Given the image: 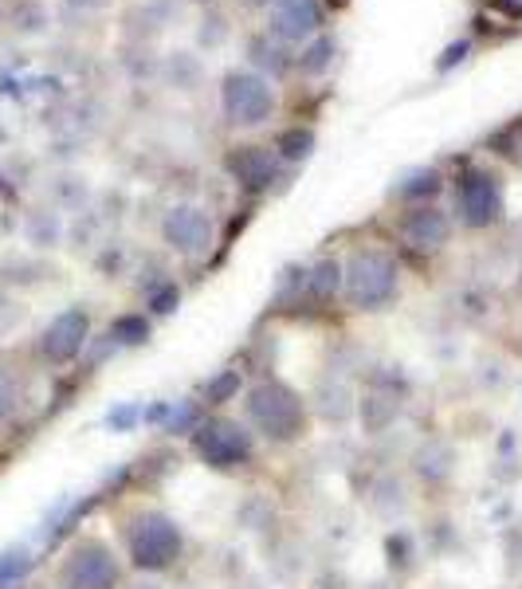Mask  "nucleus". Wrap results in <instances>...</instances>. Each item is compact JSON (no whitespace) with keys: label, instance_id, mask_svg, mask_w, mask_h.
<instances>
[{"label":"nucleus","instance_id":"nucleus-29","mask_svg":"<svg viewBox=\"0 0 522 589\" xmlns=\"http://www.w3.org/2000/svg\"><path fill=\"white\" fill-rule=\"evenodd\" d=\"M467 47H472V44H467V39H459V44H452V47H447V56L440 59V67H452V64H456V59H464V56H467Z\"/></svg>","mask_w":522,"mask_h":589},{"label":"nucleus","instance_id":"nucleus-21","mask_svg":"<svg viewBox=\"0 0 522 589\" xmlns=\"http://www.w3.org/2000/svg\"><path fill=\"white\" fill-rule=\"evenodd\" d=\"M373 511H382V514H389V519H397V514L409 507V499H405V487H401V479H382L377 484V491H373Z\"/></svg>","mask_w":522,"mask_h":589},{"label":"nucleus","instance_id":"nucleus-2","mask_svg":"<svg viewBox=\"0 0 522 589\" xmlns=\"http://www.w3.org/2000/svg\"><path fill=\"white\" fill-rule=\"evenodd\" d=\"M342 287L345 299L358 310H377L397 295V263L393 256L377 252V248H362L345 260L342 268Z\"/></svg>","mask_w":522,"mask_h":589},{"label":"nucleus","instance_id":"nucleus-4","mask_svg":"<svg viewBox=\"0 0 522 589\" xmlns=\"http://www.w3.org/2000/svg\"><path fill=\"white\" fill-rule=\"evenodd\" d=\"M181 546H185L181 526L161 511L141 514L130 531V558L138 570H149V574L169 570V566L181 558Z\"/></svg>","mask_w":522,"mask_h":589},{"label":"nucleus","instance_id":"nucleus-18","mask_svg":"<svg viewBox=\"0 0 522 589\" xmlns=\"http://www.w3.org/2000/svg\"><path fill=\"white\" fill-rule=\"evenodd\" d=\"M248 56H252V64L260 67V71H271V76H283V71L291 67L283 44L280 39H271V36H256L252 44H248Z\"/></svg>","mask_w":522,"mask_h":589},{"label":"nucleus","instance_id":"nucleus-3","mask_svg":"<svg viewBox=\"0 0 522 589\" xmlns=\"http://www.w3.org/2000/svg\"><path fill=\"white\" fill-rule=\"evenodd\" d=\"M193 449L208 468L228 472L248 464L256 444H252V432L243 429L240 421H232V417H208V421H201L193 429Z\"/></svg>","mask_w":522,"mask_h":589},{"label":"nucleus","instance_id":"nucleus-23","mask_svg":"<svg viewBox=\"0 0 522 589\" xmlns=\"http://www.w3.org/2000/svg\"><path fill=\"white\" fill-rule=\"evenodd\" d=\"M196 76H201V64H196L193 56H185V52H178V56L169 59V79L181 87V91H189V87H196Z\"/></svg>","mask_w":522,"mask_h":589},{"label":"nucleus","instance_id":"nucleus-20","mask_svg":"<svg viewBox=\"0 0 522 589\" xmlns=\"http://www.w3.org/2000/svg\"><path fill=\"white\" fill-rule=\"evenodd\" d=\"M146 338H149V318L146 315H118L111 322L114 347H141Z\"/></svg>","mask_w":522,"mask_h":589},{"label":"nucleus","instance_id":"nucleus-6","mask_svg":"<svg viewBox=\"0 0 522 589\" xmlns=\"http://www.w3.org/2000/svg\"><path fill=\"white\" fill-rule=\"evenodd\" d=\"M220 103L236 126H263L275 111V91L256 71H228L220 87Z\"/></svg>","mask_w":522,"mask_h":589},{"label":"nucleus","instance_id":"nucleus-19","mask_svg":"<svg viewBox=\"0 0 522 589\" xmlns=\"http://www.w3.org/2000/svg\"><path fill=\"white\" fill-rule=\"evenodd\" d=\"M334 56H338L334 39H330V36H315L307 47H303V56H298V71H303V76H322V71L334 64Z\"/></svg>","mask_w":522,"mask_h":589},{"label":"nucleus","instance_id":"nucleus-22","mask_svg":"<svg viewBox=\"0 0 522 589\" xmlns=\"http://www.w3.org/2000/svg\"><path fill=\"white\" fill-rule=\"evenodd\" d=\"M310 150H315V134L303 131V126L283 131L280 138H275V154H280L283 161H303V158H310Z\"/></svg>","mask_w":522,"mask_h":589},{"label":"nucleus","instance_id":"nucleus-10","mask_svg":"<svg viewBox=\"0 0 522 589\" xmlns=\"http://www.w3.org/2000/svg\"><path fill=\"white\" fill-rule=\"evenodd\" d=\"M322 24V9L318 0H275L271 4V32L283 39V44H298V39H310Z\"/></svg>","mask_w":522,"mask_h":589},{"label":"nucleus","instance_id":"nucleus-17","mask_svg":"<svg viewBox=\"0 0 522 589\" xmlns=\"http://www.w3.org/2000/svg\"><path fill=\"white\" fill-rule=\"evenodd\" d=\"M307 291L315 295L318 303H330L342 291V263L338 260H322V263H315L310 268V275H307Z\"/></svg>","mask_w":522,"mask_h":589},{"label":"nucleus","instance_id":"nucleus-32","mask_svg":"<svg viewBox=\"0 0 522 589\" xmlns=\"http://www.w3.org/2000/svg\"><path fill=\"white\" fill-rule=\"evenodd\" d=\"M134 589H161V586H154V581H141V586H134Z\"/></svg>","mask_w":522,"mask_h":589},{"label":"nucleus","instance_id":"nucleus-14","mask_svg":"<svg viewBox=\"0 0 522 589\" xmlns=\"http://www.w3.org/2000/svg\"><path fill=\"white\" fill-rule=\"evenodd\" d=\"M412 464H417L420 479H429V484H440V479L452 476L456 452H452V444H444V440H429V444H420V449H417Z\"/></svg>","mask_w":522,"mask_h":589},{"label":"nucleus","instance_id":"nucleus-28","mask_svg":"<svg viewBox=\"0 0 522 589\" xmlns=\"http://www.w3.org/2000/svg\"><path fill=\"white\" fill-rule=\"evenodd\" d=\"M178 287H166V291H158V295H154V310H158V315H169V310L178 307Z\"/></svg>","mask_w":522,"mask_h":589},{"label":"nucleus","instance_id":"nucleus-1","mask_svg":"<svg viewBox=\"0 0 522 589\" xmlns=\"http://www.w3.org/2000/svg\"><path fill=\"white\" fill-rule=\"evenodd\" d=\"M248 421L275 444H287L303 432L307 424V405L291 385L283 382H260L256 389H248Z\"/></svg>","mask_w":522,"mask_h":589},{"label":"nucleus","instance_id":"nucleus-16","mask_svg":"<svg viewBox=\"0 0 522 589\" xmlns=\"http://www.w3.org/2000/svg\"><path fill=\"white\" fill-rule=\"evenodd\" d=\"M440 173L436 169H429V166H420V169H409L397 185H393V196H401V201H417V205H424L429 196H436L440 193Z\"/></svg>","mask_w":522,"mask_h":589},{"label":"nucleus","instance_id":"nucleus-8","mask_svg":"<svg viewBox=\"0 0 522 589\" xmlns=\"http://www.w3.org/2000/svg\"><path fill=\"white\" fill-rule=\"evenodd\" d=\"M87 342H91V318H87L83 307H67L64 315L47 322L44 338H39V354L52 365H67L83 354Z\"/></svg>","mask_w":522,"mask_h":589},{"label":"nucleus","instance_id":"nucleus-25","mask_svg":"<svg viewBox=\"0 0 522 589\" xmlns=\"http://www.w3.org/2000/svg\"><path fill=\"white\" fill-rule=\"evenodd\" d=\"M16 405H20V385H16V377L0 370V421H9L12 412H16Z\"/></svg>","mask_w":522,"mask_h":589},{"label":"nucleus","instance_id":"nucleus-30","mask_svg":"<svg viewBox=\"0 0 522 589\" xmlns=\"http://www.w3.org/2000/svg\"><path fill=\"white\" fill-rule=\"evenodd\" d=\"M240 4H248V9H271L275 0H240Z\"/></svg>","mask_w":522,"mask_h":589},{"label":"nucleus","instance_id":"nucleus-13","mask_svg":"<svg viewBox=\"0 0 522 589\" xmlns=\"http://www.w3.org/2000/svg\"><path fill=\"white\" fill-rule=\"evenodd\" d=\"M358 417H362V429L370 432V437H377V432H385L401 417V393L393 389V385L377 382L362 397V405H358Z\"/></svg>","mask_w":522,"mask_h":589},{"label":"nucleus","instance_id":"nucleus-31","mask_svg":"<svg viewBox=\"0 0 522 589\" xmlns=\"http://www.w3.org/2000/svg\"><path fill=\"white\" fill-rule=\"evenodd\" d=\"M75 4H83V9H103L106 0H75Z\"/></svg>","mask_w":522,"mask_h":589},{"label":"nucleus","instance_id":"nucleus-9","mask_svg":"<svg viewBox=\"0 0 522 589\" xmlns=\"http://www.w3.org/2000/svg\"><path fill=\"white\" fill-rule=\"evenodd\" d=\"M161 236L173 252L181 256H205L213 248V216L201 205H178L161 220Z\"/></svg>","mask_w":522,"mask_h":589},{"label":"nucleus","instance_id":"nucleus-5","mask_svg":"<svg viewBox=\"0 0 522 589\" xmlns=\"http://www.w3.org/2000/svg\"><path fill=\"white\" fill-rule=\"evenodd\" d=\"M122 578V566L103 539H83L67 551L59 566V586L64 589H114Z\"/></svg>","mask_w":522,"mask_h":589},{"label":"nucleus","instance_id":"nucleus-11","mask_svg":"<svg viewBox=\"0 0 522 589\" xmlns=\"http://www.w3.org/2000/svg\"><path fill=\"white\" fill-rule=\"evenodd\" d=\"M228 173L240 181L243 189H271L280 178V154L263 150V146H240V150L228 154Z\"/></svg>","mask_w":522,"mask_h":589},{"label":"nucleus","instance_id":"nucleus-26","mask_svg":"<svg viewBox=\"0 0 522 589\" xmlns=\"http://www.w3.org/2000/svg\"><path fill=\"white\" fill-rule=\"evenodd\" d=\"M201 24H205V29H201V44H220L224 36H228V24H224V16H205L201 20Z\"/></svg>","mask_w":522,"mask_h":589},{"label":"nucleus","instance_id":"nucleus-7","mask_svg":"<svg viewBox=\"0 0 522 589\" xmlns=\"http://www.w3.org/2000/svg\"><path fill=\"white\" fill-rule=\"evenodd\" d=\"M459 220L467 228H487L503 216V185L491 169H467L456 189Z\"/></svg>","mask_w":522,"mask_h":589},{"label":"nucleus","instance_id":"nucleus-12","mask_svg":"<svg viewBox=\"0 0 522 589\" xmlns=\"http://www.w3.org/2000/svg\"><path fill=\"white\" fill-rule=\"evenodd\" d=\"M447 236H452V220H447L440 208L417 205L412 213H405L401 240L409 243V248H417V252H436V248L447 243Z\"/></svg>","mask_w":522,"mask_h":589},{"label":"nucleus","instance_id":"nucleus-15","mask_svg":"<svg viewBox=\"0 0 522 589\" xmlns=\"http://www.w3.org/2000/svg\"><path fill=\"white\" fill-rule=\"evenodd\" d=\"M315 401H318V412H322V421H350L354 417V393H350V385L342 382H322L315 393Z\"/></svg>","mask_w":522,"mask_h":589},{"label":"nucleus","instance_id":"nucleus-24","mask_svg":"<svg viewBox=\"0 0 522 589\" xmlns=\"http://www.w3.org/2000/svg\"><path fill=\"white\" fill-rule=\"evenodd\" d=\"M196 424H201V412H196V405H193V401H181L178 409L169 412V424H166V429H169V432H193Z\"/></svg>","mask_w":522,"mask_h":589},{"label":"nucleus","instance_id":"nucleus-27","mask_svg":"<svg viewBox=\"0 0 522 589\" xmlns=\"http://www.w3.org/2000/svg\"><path fill=\"white\" fill-rule=\"evenodd\" d=\"M236 389H240V377H236V374H224L220 382L208 385V401H224V397H232Z\"/></svg>","mask_w":522,"mask_h":589}]
</instances>
